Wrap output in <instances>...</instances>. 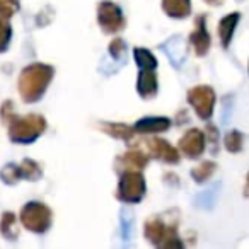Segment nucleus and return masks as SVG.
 <instances>
[{"mask_svg": "<svg viewBox=\"0 0 249 249\" xmlns=\"http://www.w3.org/2000/svg\"><path fill=\"white\" fill-rule=\"evenodd\" d=\"M53 79V69L45 63H31L19 75V94L26 103L41 99Z\"/></svg>", "mask_w": 249, "mask_h": 249, "instance_id": "f257e3e1", "label": "nucleus"}, {"mask_svg": "<svg viewBox=\"0 0 249 249\" xmlns=\"http://www.w3.org/2000/svg\"><path fill=\"white\" fill-rule=\"evenodd\" d=\"M46 130V120L41 114L16 116L9 123V137L16 143H31Z\"/></svg>", "mask_w": 249, "mask_h": 249, "instance_id": "f03ea898", "label": "nucleus"}, {"mask_svg": "<svg viewBox=\"0 0 249 249\" xmlns=\"http://www.w3.org/2000/svg\"><path fill=\"white\" fill-rule=\"evenodd\" d=\"M52 210L39 201H31V203L24 205L21 210L22 225L35 234H45L52 227Z\"/></svg>", "mask_w": 249, "mask_h": 249, "instance_id": "7ed1b4c3", "label": "nucleus"}, {"mask_svg": "<svg viewBox=\"0 0 249 249\" xmlns=\"http://www.w3.org/2000/svg\"><path fill=\"white\" fill-rule=\"evenodd\" d=\"M145 178L140 171H123L118 184V200L124 203H139L145 196Z\"/></svg>", "mask_w": 249, "mask_h": 249, "instance_id": "20e7f679", "label": "nucleus"}, {"mask_svg": "<svg viewBox=\"0 0 249 249\" xmlns=\"http://www.w3.org/2000/svg\"><path fill=\"white\" fill-rule=\"evenodd\" d=\"M97 21L99 26L103 28L104 33H118L124 28V18H123V11L118 7L114 2H101L99 7H97Z\"/></svg>", "mask_w": 249, "mask_h": 249, "instance_id": "39448f33", "label": "nucleus"}, {"mask_svg": "<svg viewBox=\"0 0 249 249\" xmlns=\"http://www.w3.org/2000/svg\"><path fill=\"white\" fill-rule=\"evenodd\" d=\"M188 103L193 106L196 114L201 120H208L213 113L215 92L208 86H196L188 92Z\"/></svg>", "mask_w": 249, "mask_h": 249, "instance_id": "423d86ee", "label": "nucleus"}, {"mask_svg": "<svg viewBox=\"0 0 249 249\" xmlns=\"http://www.w3.org/2000/svg\"><path fill=\"white\" fill-rule=\"evenodd\" d=\"M145 149H147L149 157L164 160V162H167V164L179 162V154H178V150L162 139H149L145 142Z\"/></svg>", "mask_w": 249, "mask_h": 249, "instance_id": "0eeeda50", "label": "nucleus"}, {"mask_svg": "<svg viewBox=\"0 0 249 249\" xmlns=\"http://www.w3.org/2000/svg\"><path fill=\"white\" fill-rule=\"evenodd\" d=\"M179 150L190 159H196L203 154L205 150V135L203 132L196 128L188 130L183 135V139L179 140Z\"/></svg>", "mask_w": 249, "mask_h": 249, "instance_id": "6e6552de", "label": "nucleus"}, {"mask_svg": "<svg viewBox=\"0 0 249 249\" xmlns=\"http://www.w3.org/2000/svg\"><path fill=\"white\" fill-rule=\"evenodd\" d=\"M157 89H159V82H157V75L152 69H142L137 80V90L143 99H152L156 97Z\"/></svg>", "mask_w": 249, "mask_h": 249, "instance_id": "1a4fd4ad", "label": "nucleus"}, {"mask_svg": "<svg viewBox=\"0 0 249 249\" xmlns=\"http://www.w3.org/2000/svg\"><path fill=\"white\" fill-rule=\"evenodd\" d=\"M190 41H191V45H193L196 55H200V56L207 55L208 48H210V36H208V33H207V26H205L203 16L198 18L193 35L190 36Z\"/></svg>", "mask_w": 249, "mask_h": 249, "instance_id": "9d476101", "label": "nucleus"}, {"mask_svg": "<svg viewBox=\"0 0 249 249\" xmlns=\"http://www.w3.org/2000/svg\"><path fill=\"white\" fill-rule=\"evenodd\" d=\"M149 162V156L142 152V150H128V152H124L121 157H118L116 160V166H121L118 169H123V171H142L143 167L147 166Z\"/></svg>", "mask_w": 249, "mask_h": 249, "instance_id": "9b49d317", "label": "nucleus"}, {"mask_svg": "<svg viewBox=\"0 0 249 249\" xmlns=\"http://www.w3.org/2000/svg\"><path fill=\"white\" fill-rule=\"evenodd\" d=\"M171 126V120L166 116H149L137 121L135 132L139 133H160Z\"/></svg>", "mask_w": 249, "mask_h": 249, "instance_id": "f8f14e48", "label": "nucleus"}, {"mask_svg": "<svg viewBox=\"0 0 249 249\" xmlns=\"http://www.w3.org/2000/svg\"><path fill=\"white\" fill-rule=\"evenodd\" d=\"M162 9L169 18L184 19L191 12V0H162Z\"/></svg>", "mask_w": 249, "mask_h": 249, "instance_id": "ddd939ff", "label": "nucleus"}, {"mask_svg": "<svg viewBox=\"0 0 249 249\" xmlns=\"http://www.w3.org/2000/svg\"><path fill=\"white\" fill-rule=\"evenodd\" d=\"M239 18H241V16H239L237 12H232V14L225 16L220 21V24H218V36H220V41L225 48L229 46L232 36H234V29L239 22Z\"/></svg>", "mask_w": 249, "mask_h": 249, "instance_id": "4468645a", "label": "nucleus"}, {"mask_svg": "<svg viewBox=\"0 0 249 249\" xmlns=\"http://www.w3.org/2000/svg\"><path fill=\"white\" fill-rule=\"evenodd\" d=\"M0 232L5 239L9 241H16L19 235L18 222H16V215L12 212H5L0 218Z\"/></svg>", "mask_w": 249, "mask_h": 249, "instance_id": "2eb2a0df", "label": "nucleus"}, {"mask_svg": "<svg viewBox=\"0 0 249 249\" xmlns=\"http://www.w3.org/2000/svg\"><path fill=\"white\" fill-rule=\"evenodd\" d=\"M103 124V130L107 133V135L114 137V139L120 140H130L135 133V128L128 126L124 123H101Z\"/></svg>", "mask_w": 249, "mask_h": 249, "instance_id": "dca6fc26", "label": "nucleus"}, {"mask_svg": "<svg viewBox=\"0 0 249 249\" xmlns=\"http://www.w3.org/2000/svg\"><path fill=\"white\" fill-rule=\"evenodd\" d=\"M21 176L22 179H28V181H36L41 178V167H39L38 162H35L33 159H24L21 164Z\"/></svg>", "mask_w": 249, "mask_h": 249, "instance_id": "f3484780", "label": "nucleus"}, {"mask_svg": "<svg viewBox=\"0 0 249 249\" xmlns=\"http://www.w3.org/2000/svg\"><path fill=\"white\" fill-rule=\"evenodd\" d=\"M133 56H135V62H137V65L140 67V70H142V69H152V70H156L157 60H156V56H154L152 53L149 52V50H145V48H135V52H133Z\"/></svg>", "mask_w": 249, "mask_h": 249, "instance_id": "a211bd4d", "label": "nucleus"}, {"mask_svg": "<svg viewBox=\"0 0 249 249\" xmlns=\"http://www.w3.org/2000/svg\"><path fill=\"white\" fill-rule=\"evenodd\" d=\"M215 162H212V160H205V162H201L200 166H196L193 171H191V178H193L196 183H205V181L208 179V178L212 176V174L215 173Z\"/></svg>", "mask_w": 249, "mask_h": 249, "instance_id": "6ab92c4d", "label": "nucleus"}, {"mask_svg": "<svg viewBox=\"0 0 249 249\" xmlns=\"http://www.w3.org/2000/svg\"><path fill=\"white\" fill-rule=\"evenodd\" d=\"M162 48H164V52L169 55V58L173 60V63L179 65V63L183 62V53H179V48H183V46H181V39L179 38L169 39V41H167Z\"/></svg>", "mask_w": 249, "mask_h": 249, "instance_id": "aec40b11", "label": "nucleus"}, {"mask_svg": "<svg viewBox=\"0 0 249 249\" xmlns=\"http://www.w3.org/2000/svg\"><path fill=\"white\" fill-rule=\"evenodd\" d=\"M0 178L5 184H16L19 179H22L21 167L16 166V164H7V166H4V169L0 171Z\"/></svg>", "mask_w": 249, "mask_h": 249, "instance_id": "412c9836", "label": "nucleus"}, {"mask_svg": "<svg viewBox=\"0 0 249 249\" xmlns=\"http://www.w3.org/2000/svg\"><path fill=\"white\" fill-rule=\"evenodd\" d=\"M11 38H12V28L9 26L7 19L0 18V53L9 48Z\"/></svg>", "mask_w": 249, "mask_h": 249, "instance_id": "4be33fe9", "label": "nucleus"}, {"mask_svg": "<svg viewBox=\"0 0 249 249\" xmlns=\"http://www.w3.org/2000/svg\"><path fill=\"white\" fill-rule=\"evenodd\" d=\"M224 143H225V149H227L229 152H234V154L239 152V150L242 149V135L234 130V132L227 133Z\"/></svg>", "mask_w": 249, "mask_h": 249, "instance_id": "5701e85b", "label": "nucleus"}, {"mask_svg": "<svg viewBox=\"0 0 249 249\" xmlns=\"http://www.w3.org/2000/svg\"><path fill=\"white\" fill-rule=\"evenodd\" d=\"M19 11V0H0V18L9 19Z\"/></svg>", "mask_w": 249, "mask_h": 249, "instance_id": "b1692460", "label": "nucleus"}, {"mask_svg": "<svg viewBox=\"0 0 249 249\" xmlns=\"http://www.w3.org/2000/svg\"><path fill=\"white\" fill-rule=\"evenodd\" d=\"M124 52H126V45H124V41L121 38H116L109 43V55L113 56V58H116V60L123 58Z\"/></svg>", "mask_w": 249, "mask_h": 249, "instance_id": "393cba45", "label": "nucleus"}, {"mask_svg": "<svg viewBox=\"0 0 249 249\" xmlns=\"http://www.w3.org/2000/svg\"><path fill=\"white\" fill-rule=\"evenodd\" d=\"M14 118H16L14 104H12V101H5V103L2 104V121H4L5 124H9Z\"/></svg>", "mask_w": 249, "mask_h": 249, "instance_id": "a878e982", "label": "nucleus"}, {"mask_svg": "<svg viewBox=\"0 0 249 249\" xmlns=\"http://www.w3.org/2000/svg\"><path fill=\"white\" fill-rule=\"evenodd\" d=\"M207 4H210V5H220L222 4V0H205Z\"/></svg>", "mask_w": 249, "mask_h": 249, "instance_id": "bb28decb", "label": "nucleus"}, {"mask_svg": "<svg viewBox=\"0 0 249 249\" xmlns=\"http://www.w3.org/2000/svg\"><path fill=\"white\" fill-rule=\"evenodd\" d=\"M248 184H249V176H248Z\"/></svg>", "mask_w": 249, "mask_h": 249, "instance_id": "cd10ccee", "label": "nucleus"}]
</instances>
